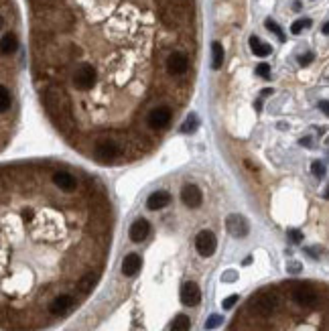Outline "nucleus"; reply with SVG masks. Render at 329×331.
<instances>
[{
  "instance_id": "58836bf2",
  "label": "nucleus",
  "mask_w": 329,
  "mask_h": 331,
  "mask_svg": "<svg viewBox=\"0 0 329 331\" xmlns=\"http://www.w3.org/2000/svg\"><path fill=\"white\" fill-rule=\"evenodd\" d=\"M323 195H325V199H329V185H327V189H325V193H323Z\"/></svg>"
},
{
  "instance_id": "4c0bfd02",
  "label": "nucleus",
  "mask_w": 329,
  "mask_h": 331,
  "mask_svg": "<svg viewBox=\"0 0 329 331\" xmlns=\"http://www.w3.org/2000/svg\"><path fill=\"white\" fill-rule=\"evenodd\" d=\"M270 94H272V89H270V87H264V89H262V96H264V98H266V96H270Z\"/></svg>"
},
{
  "instance_id": "f3484780",
  "label": "nucleus",
  "mask_w": 329,
  "mask_h": 331,
  "mask_svg": "<svg viewBox=\"0 0 329 331\" xmlns=\"http://www.w3.org/2000/svg\"><path fill=\"white\" fill-rule=\"evenodd\" d=\"M250 49H252V53L258 55V57H268V55L272 53V47H270V45L262 43L258 37H250Z\"/></svg>"
},
{
  "instance_id": "a211bd4d",
  "label": "nucleus",
  "mask_w": 329,
  "mask_h": 331,
  "mask_svg": "<svg viewBox=\"0 0 329 331\" xmlns=\"http://www.w3.org/2000/svg\"><path fill=\"white\" fill-rule=\"evenodd\" d=\"M224 63V47L222 43L213 41L211 43V70H220Z\"/></svg>"
},
{
  "instance_id": "72a5a7b5",
  "label": "nucleus",
  "mask_w": 329,
  "mask_h": 331,
  "mask_svg": "<svg viewBox=\"0 0 329 331\" xmlns=\"http://www.w3.org/2000/svg\"><path fill=\"white\" fill-rule=\"evenodd\" d=\"M289 270H291V272H299V270H301V264H299V262H291Z\"/></svg>"
},
{
  "instance_id": "39448f33",
  "label": "nucleus",
  "mask_w": 329,
  "mask_h": 331,
  "mask_svg": "<svg viewBox=\"0 0 329 331\" xmlns=\"http://www.w3.org/2000/svg\"><path fill=\"white\" fill-rule=\"evenodd\" d=\"M146 122H149L151 128L163 130V128L169 126V122H171V110H169V108H155V110L149 112Z\"/></svg>"
},
{
  "instance_id": "412c9836",
  "label": "nucleus",
  "mask_w": 329,
  "mask_h": 331,
  "mask_svg": "<svg viewBox=\"0 0 329 331\" xmlns=\"http://www.w3.org/2000/svg\"><path fill=\"white\" fill-rule=\"evenodd\" d=\"M197 128H199V120H197V116H195V114H189V116L185 118V122H183V126H181V132L193 134Z\"/></svg>"
},
{
  "instance_id": "2eb2a0df",
  "label": "nucleus",
  "mask_w": 329,
  "mask_h": 331,
  "mask_svg": "<svg viewBox=\"0 0 329 331\" xmlns=\"http://www.w3.org/2000/svg\"><path fill=\"white\" fill-rule=\"evenodd\" d=\"M140 266H142L140 256H139V254H128L126 258H124V262H122V272H124V277H134L136 272L140 270Z\"/></svg>"
},
{
  "instance_id": "aec40b11",
  "label": "nucleus",
  "mask_w": 329,
  "mask_h": 331,
  "mask_svg": "<svg viewBox=\"0 0 329 331\" xmlns=\"http://www.w3.org/2000/svg\"><path fill=\"white\" fill-rule=\"evenodd\" d=\"M189 327H191V321H189V317L187 315H177L175 319H173V323H171V331H189Z\"/></svg>"
},
{
  "instance_id": "e433bc0d",
  "label": "nucleus",
  "mask_w": 329,
  "mask_h": 331,
  "mask_svg": "<svg viewBox=\"0 0 329 331\" xmlns=\"http://www.w3.org/2000/svg\"><path fill=\"white\" fill-rule=\"evenodd\" d=\"M307 252H309V254H311L313 258H317V256H319V254H317V250H315V248H309V250H307Z\"/></svg>"
},
{
  "instance_id": "5701e85b",
  "label": "nucleus",
  "mask_w": 329,
  "mask_h": 331,
  "mask_svg": "<svg viewBox=\"0 0 329 331\" xmlns=\"http://www.w3.org/2000/svg\"><path fill=\"white\" fill-rule=\"evenodd\" d=\"M96 280H98V275H86L82 280H79V289H82L84 293H89L92 287L96 284Z\"/></svg>"
},
{
  "instance_id": "dca6fc26",
  "label": "nucleus",
  "mask_w": 329,
  "mask_h": 331,
  "mask_svg": "<svg viewBox=\"0 0 329 331\" xmlns=\"http://www.w3.org/2000/svg\"><path fill=\"white\" fill-rule=\"evenodd\" d=\"M53 183L63 191H73L75 189V177L65 173V171H57V173H53Z\"/></svg>"
},
{
  "instance_id": "f257e3e1",
  "label": "nucleus",
  "mask_w": 329,
  "mask_h": 331,
  "mask_svg": "<svg viewBox=\"0 0 329 331\" xmlns=\"http://www.w3.org/2000/svg\"><path fill=\"white\" fill-rule=\"evenodd\" d=\"M45 106L61 130L71 126V102L61 87H49L45 92Z\"/></svg>"
},
{
  "instance_id": "4be33fe9",
  "label": "nucleus",
  "mask_w": 329,
  "mask_h": 331,
  "mask_svg": "<svg viewBox=\"0 0 329 331\" xmlns=\"http://www.w3.org/2000/svg\"><path fill=\"white\" fill-rule=\"evenodd\" d=\"M10 104H13V98H10V92H8V87H6V86H2V87H0V110H2V112H8Z\"/></svg>"
},
{
  "instance_id": "1a4fd4ad",
  "label": "nucleus",
  "mask_w": 329,
  "mask_h": 331,
  "mask_svg": "<svg viewBox=\"0 0 329 331\" xmlns=\"http://www.w3.org/2000/svg\"><path fill=\"white\" fill-rule=\"evenodd\" d=\"M225 227H228V232L234 238H244L248 234V222L242 218V215H238V213L228 215V220H225Z\"/></svg>"
},
{
  "instance_id": "0eeeda50",
  "label": "nucleus",
  "mask_w": 329,
  "mask_h": 331,
  "mask_svg": "<svg viewBox=\"0 0 329 331\" xmlns=\"http://www.w3.org/2000/svg\"><path fill=\"white\" fill-rule=\"evenodd\" d=\"M293 299L301 307H313L317 303V293L311 287H307V284H297L293 289Z\"/></svg>"
},
{
  "instance_id": "f03ea898",
  "label": "nucleus",
  "mask_w": 329,
  "mask_h": 331,
  "mask_svg": "<svg viewBox=\"0 0 329 331\" xmlns=\"http://www.w3.org/2000/svg\"><path fill=\"white\" fill-rule=\"evenodd\" d=\"M252 309L258 313V315H270L272 311L278 307V296L277 293L272 291H266V293H260L256 299H252Z\"/></svg>"
},
{
  "instance_id": "c9c22d12",
  "label": "nucleus",
  "mask_w": 329,
  "mask_h": 331,
  "mask_svg": "<svg viewBox=\"0 0 329 331\" xmlns=\"http://www.w3.org/2000/svg\"><path fill=\"white\" fill-rule=\"evenodd\" d=\"M321 33H323V35H329V22H325V25L321 27Z\"/></svg>"
},
{
  "instance_id": "f8f14e48",
  "label": "nucleus",
  "mask_w": 329,
  "mask_h": 331,
  "mask_svg": "<svg viewBox=\"0 0 329 331\" xmlns=\"http://www.w3.org/2000/svg\"><path fill=\"white\" fill-rule=\"evenodd\" d=\"M73 296H69V295H59V296H55V299L49 303V313L51 315H63V313H67L73 307Z\"/></svg>"
},
{
  "instance_id": "ddd939ff",
  "label": "nucleus",
  "mask_w": 329,
  "mask_h": 331,
  "mask_svg": "<svg viewBox=\"0 0 329 331\" xmlns=\"http://www.w3.org/2000/svg\"><path fill=\"white\" fill-rule=\"evenodd\" d=\"M149 232H151V226H149V222L146 220H136V222H132V226H130V230H128V236H130V240L132 242H142V240L149 236Z\"/></svg>"
},
{
  "instance_id": "4468645a",
  "label": "nucleus",
  "mask_w": 329,
  "mask_h": 331,
  "mask_svg": "<svg viewBox=\"0 0 329 331\" xmlns=\"http://www.w3.org/2000/svg\"><path fill=\"white\" fill-rule=\"evenodd\" d=\"M169 203H171V195H169L167 191H155V193L149 195V199H146V208L156 211V209L167 208Z\"/></svg>"
},
{
  "instance_id": "f704fd0d",
  "label": "nucleus",
  "mask_w": 329,
  "mask_h": 331,
  "mask_svg": "<svg viewBox=\"0 0 329 331\" xmlns=\"http://www.w3.org/2000/svg\"><path fill=\"white\" fill-rule=\"evenodd\" d=\"M299 142H301V146H307V148H311V146H313V142H311V139H301Z\"/></svg>"
},
{
  "instance_id": "9d476101",
  "label": "nucleus",
  "mask_w": 329,
  "mask_h": 331,
  "mask_svg": "<svg viewBox=\"0 0 329 331\" xmlns=\"http://www.w3.org/2000/svg\"><path fill=\"white\" fill-rule=\"evenodd\" d=\"M189 67V61L183 53H171L167 59V71L173 75H183Z\"/></svg>"
},
{
  "instance_id": "c756f323",
  "label": "nucleus",
  "mask_w": 329,
  "mask_h": 331,
  "mask_svg": "<svg viewBox=\"0 0 329 331\" xmlns=\"http://www.w3.org/2000/svg\"><path fill=\"white\" fill-rule=\"evenodd\" d=\"M311 61H313V53H305V55H301V57H299V65H303V67H305V65H309Z\"/></svg>"
},
{
  "instance_id": "7c9ffc66",
  "label": "nucleus",
  "mask_w": 329,
  "mask_h": 331,
  "mask_svg": "<svg viewBox=\"0 0 329 331\" xmlns=\"http://www.w3.org/2000/svg\"><path fill=\"white\" fill-rule=\"evenodd\" d=\"M289 236H291V240H293L294 244H299L301 240H303V234H301L299 230H291V232H289Z\"/></svg>"
},
{
  "instance_id": "6e6552de",
  "label": "nucleus",
  "mask_w": 329,
  "mask_h": 331,
  "mask_svg": "<svg viewBox=\"0 0 329 331\" xmlns=\"http://www.w3.org/2000/svg\"><path fill=\"white\" fill-rule=\"evenodd\" d=\"M201 301V291L195 282H185L183 287H181V303L187 305V307H195L199 305Z\"/></svg>"
},
{
  "instance_id": "393cba45",
  "label": "nucleus",
  "mask_w": 329,
  "mask_h": 331,
  "mask_svg": "<svg viewBox=\"0 0 329 331\" xmlns=\"http://www.w3.org/2000/svg\"><path fill=\"white\" fill-rule=\"evenodd\" d=\"M264 27H266V29H268L270 33H275V35H277V37H278L280 41H285V33H282V31H280V27L277 25V22H275V20H270V18H268V20L264 22Z\"/></svg>"
},
{
  "instance_id": "9b49d317",
  "label": "nucleus",
  "mask_w": 329,
  "mask_h": 331,
  "mask_svg": "<svg viewBox=\"0 0 329 331\" xmlns=\"http://www.w3.org/2000/svg\"><path fill=\"white\" fill-rule=\"evenodd\" d=\"M181 199H183V203L187 205V208L195 209V208H199L201 201H203L201 189L197 185H185L183 191H181Z\"/></svg>"
},
{
  "instance_id": "7ed1b4c3",
  "label": "nucleus",
  "mask_w": 329,
  "mask_h": 331,
  "mask_svg": "<svg viewBox=\"0 0 329 331\" xmlns=\"http://www.w3.org/2000/svg\"><path fill=\"white\" fill-rule=\"evenodd\" d=\"M73 84H75L77 89H82V92L92 89L94 84H96V70L89 63L79 65L75 70V75H73Z\"/></svg>"
},
{
  "instance_id": "cd10ccee",
  "label": "nucleus",
  "mask_w": 329,
  "mask_h": 331,
  "mask_svg": "<svg viewBox=\"0 0 329 331\" xmlns=\"http://www.w3.org/2000/svg\"><path fill=\"white\" fill-rule=\"evenodd\" d=\"M256 75L268 79V77H270V65H268V63H258V67H256Z\"/></svg>"
},
{
  "instance_id": "473e14b6",
  "label": "nucleus",
  "mask_w": 329,
  "mask_h": 331,
  "mask_svg": "<svg viewBox=\"0 0 329 331\" xmlns=\"http://www.w3.org/2000/svg\"><path fill=\"white\" fill-rule=\"evenodd\" d=\"M319 110L329 118V100H321V102H319Z\"/></svg>"
},
{
  "instance_id": "2f4dec72",
  "label": "nucleus",
  "mask_w": 329,
  "mask_h": 331,
  "mask_svg": "<svg viewBox=\"0 0 329 331\" xmlns=\"http://www.w3.org/2000/svg\"><path fill=\"white\" fill-rule=\"evenodd\" d=\"M236 277H238V275H236L234 270H228V272H225V275L222 277V280H224V282H234V280H236Z\"/></svg>"
},
{
  "instance_id": "bb28decb",
  "label": "nucleus",
  "mask_w": 329,
  "mask_h": 331,
  "mask_svg": "<svg viewBox=\"0 0 329 331\" xmlns=\"http://www.w3.org/2000/svg\"><path fill=\"white\" fill-rule=\"evenodd\" d=\"M222 321H224L222 315H211V317L208 319V321H206V329H215V327H220V325H222Z\"/></svg>"
},
{
  "instance_id": "b1692460",
  "label": "nucleus",
  "mask_w": 329,
  "mask_h": 331,
  "mask_svg": "<svg viewBox=\"0 0 329 331\" xmlns=\"http://www.w3.org/2000/svg\"><path fill=\"white\" fill-rule=\"evenodd\" d=\"M311 27V18H301V20H294L293 25H291V33L293 35H299V33L303 31V29H309Z\"/></svg>"
},
{
  "instance_id": "423d86ee",
  "label": "nucleus",
  "mask_w": 329,
  "mask_h": 331,
  "mask_svg": "<svg viewBox=\"0 0 329 331\" xmlns=\"http://www.w3.org/2000/svg\"><path fill=\"white\" fill-rule=\"evenodd\" d=\"M94 153L98 158H102V161H110V158H114L120 155V146L116 140H110V139H102L96 142V148Z\"/></svg>"
},
{
  "instance_id": "a878e982",
  "label": "nucleus",
  "mask_w": 329,
  "mask_h": 331,
  "mask_svg": "<svg viewBox=\"0 0 329 331\" xmlns=\"http://www.w3.org/2000/svg\"><path fill=\"white\" fill-rule=\"evenodd\" d=\"M311 173L317 177V179H323L325 177V165L321 161H313L311 163Z\"/></svg>"
},
{
  "instance_id": "20e7f679",
  "label": "nucleus",
  "mask_w": 329,
  "mask_h": 331,
  "mask_svg": "<svg viewBox=\"0 0 329 331\" xmlns=\"http://www.w3.org/2000/svg\"><path fill=\"white\" fill-rule=\"evenodd\" d=\"M195 248H197V252H199L201 256L209 258V256L215 252V248H218V240H215L213 232H209V230L199 232L197 238H195Z\"/></svg>"
},
{
  "instance_id": "c85d7f7f",
  "label": "nucleus",
  "mask_w": 329,
  "mask_h": 331,
  "mask_svg": "<svg viewBox=\"0 0 329 331\" xmlns=\"http://www.w3.org/2000/svg\"><path fill=\"white\" fill-rule=\"evenodd\" d=\"M238 303V295H232L228 299H224V309H232V307Z\"/></svg>"
},
{
  "instance_id": "6ab92c4d",
  "label": "nucleus",
  "mask_w": 329,
  "mask_h": 331,
  "mask_svg": "<svg viewBox=\"0 0 329 331\" xmlns=\"http://www.w3.org/2000/svg\"><path fill=\"white\" fill-rule=\"evenodd\" d=\"M17 49H18L17 35H13V33H4V37H2V53L10 55V53H15Z\"/></svg>"
}]
</instances>
